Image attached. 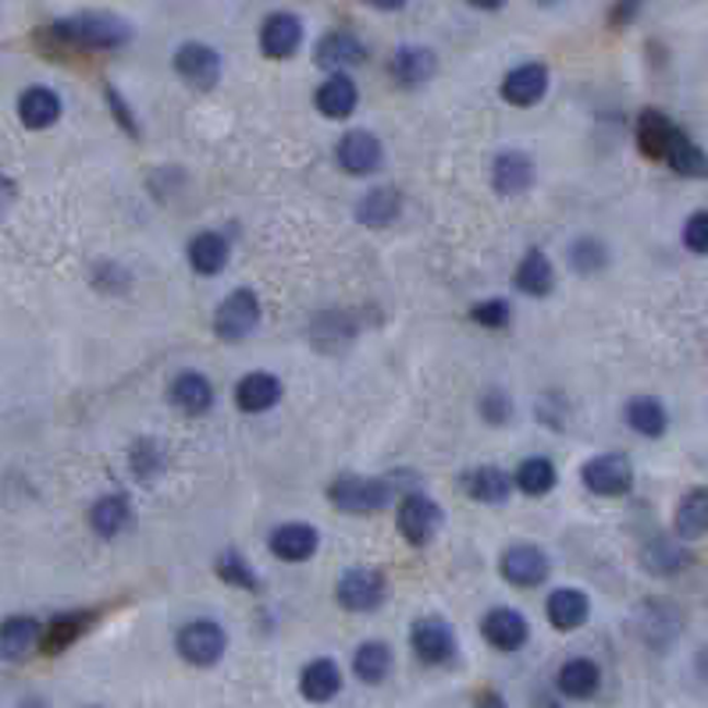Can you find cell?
<instances>
[{"label": "cell", "mask_w": 708, "mask_h": 708, "mask_svg": "<svg viewBox=\"0 0 708 708\" xmlns=\"http://www.w3.org/2000/svg\"><path fill=\"white\" fill-rule=\"evenodd\" d=\"M50 36L58 39L61 47H76V50H118L132 39V25L118 15L86 11V15L54 22Z\"/></svg>", "instance_id": "1"}, {"label": "cell", "mask_w": 708, "mask_h": 708, "mask_svg": "<svg viewBox=\"0 0 708 708\" xmlns=\"http://www.w3.org/2000/svg\"><path fill=\"white\" fill-rule=\"evenodd\" d=\"M328 499L335 509L352 517H371L381 513L392 502V485L381 477H360V474H343L328 485Z\"/></svg>", "instance_id": "2"}, {"label": "cell", "mask_w": 708, "mask_h": 708, "mask_svg": "<svg viewBox=\"0 0 708 708\" xmlns=\"http://www.w3.org/2000/svg\"><path fill=\"white\" fill-rule=\"evenodd\" d=\"M260 328V300L253 289H232L214 310V335L221 343H243Z\"/></svg>", "instance_id": "3"}, {"label": "cell", "mask_w": 708, "mask_h": 708, "mask_svg": "<svg viewBox=\"0 0 708 708\" xmlns=\"http://www.w3.org/2000/svg\"><path fill=\"white\" fill-rule=\"evenodd\" d=\"M388 584H385V573L371 570V566H349L343 570L335 584V599L349 613H374V608L385 602Z\"/></svg>", "instance_id": "4"}, {"label": "cell", "mask_w": 708, "mask_h": 708, "mask_svg": "<svg viewBox=\"0 0 708 708\" xmlns=\"http://www.w3.org/2000/svg\"><path fill=\"white\" fill-rule=\"evenodd\" d=\"M175 645H178V655L186 659L189 665L210 670V665L221 662L224 648H229V634H224V627L214 619H193V623H186V627L178 630Z\"/></svg>", "instance_id": "5"}, {"label": "cell", "mask_w": 708, "mask_h": 708, "mask_svg": "<svg viewBox=\"0 0 708 708\" xmlns=\"http://www.w3.org/2000/svg\"><path fill=\"white\" fill-rule=\"evenodd\" d=\"M580 480L591 495H602V499H616V495H627L634 485V466L627 456L619 452H605V456H594L580 466Z\"/></svg>", "instance_id": "6"}, {"label": "cell", "mask_w": 708, "mask_h": 708, "mask_svg": "<svg viewBox=\"0 0 708 708\" xmlns=\"http://www.w3.org/2000/svg\"><path fill=\"white\" fill-rule=\"evenodd\" d=\"M499 573L506 577V584H513V588H537V584H545V580H548L552 559L537 545L520 542V545H509L502 552Z\"/></svg>", "instance_id": "7"}, {"label": "cell", "mask_w": 708, "mask_h": 708, "mask_svg": "<svg viewBox=\"0 0 708 708\" xmlns=\"http://www.w3.org/2000/svg\"><path fill=\"white\" fill-rule=\"evenodd\" d=\"M175 72L186 86L207 93L221 82V54L214 47L189 39V44H182L175 50Z\"/></svg>", "instance_id": "8"}, {"label": "cell", "mask_w": 708, "mask_h": 708, "mask_svg": "<svg viewBox=\"0 0 708 708\" xmlns=\"http://www.w3.org/2000/svg\"><path fill=\"white\" fill-rule=\"evenodd\" d=\"M335 161L343 167L346 175L352 178H363V175H374L381 161H385V150H381V139L367 129H352L338 139L335 147Z\"/></svg>", "instance_id": "9"}, {"label": "cell", "mask_w": 708, "mask_h": 708, "mask_svg": "<svg viewBox=\"0 0 708 708\" xmlns=\"http://www.w3.org/2000/svg\"><path fill=\"white\" fill-rule=\"evenodd\" d=\"M409 645H414L417 659L428 665H445L456 659V634L442 616H423L409 630Z\"/></svg>", "instance_id": "10"}, {"label": "cell", "mask_w": 708, "mask_h": 708, "mask_svg": "<svg viewBox=\"0 0 708 708\" xmlns=\"http://www.w3.org/2000/svg\"><path fill=\"white\" fill-rule=\"evenodd\" d=\"M395 527H399V534L414 548H423L438 534V527H442V509L428 495H406L399 506V517H395Z\"/></svg>", "instance_id": "11"}, {"label": "cell", "mask_w": 708, "mask_h": 708, "mask_svg": "<svg viewBox=\"0 0 708 708\" xmlns=\"http://www.w3.org/2000/svg\"><path fill=\"white\" fill-rule=\"evenodd\" d=\"M303 47V22L289 11H275L260 25V50L271 61H289L295 50Z\"/></svg>", "instance_id": "12"}, {"label": "cell", "mask_w": 708, "mask_h": 708, "mask_svg": "<svg viewBox=\"0 0 708 708\" xmlns=\"http://www.w3.org/2000/svg\"><path fill=\"white\" fill-rule=\"evenodd\" d=\"M267 548L278 562H306L317 556L321 548V534L310 523H281L267 537Z\"/></svg>", "instance_id": "13"}, {"label": "cell", "mask_w": 708, "mask_h": 708, "mask_svg": "<svg viewBox=\"0 0 708 708\" xmlns=\"http://www.w3.org/2000/svg\"><path fill=\"white\" fill-rule=\"evenodd\" d=\"M480 637L499 648V651H520L531 641V623L517 608H491V613L480 619Z\"/></svg>", "instance_id": "14"}, {"label": "cell", "mask_w": 708, "mask_h": 708, "mask_svg": "<svg viewBox=\"0 0 708 708\" xmlns=\"http://www.w3.org/2000/svg\"><path fill=\"white\" fill-rule=\"evenodd\" d=\"M548 93V68L542 61H527L513 68L506 79H502V101L513 104V107H534L542 104Z\"/></svg>", "instance_id": "15"}, {"label": "cell", "mask_w": 708, "mask_h": 708, "mask_svg": "<svg viewBox=\"0 0 708 708\" xmlns=\"http://www.w3.org/2000/svg\"><path fill=\"white\" fill-rule=\"evenodd\" d=\"M314 61L321 68H328L332 76H346V68H357V65L367 61V47H363V39L357 33L335 30L317 44Z\"/></svg>", "instance_id": "16"}, {"label": "cell", "mask_w": 708, "mask_h": 708, "mask_svg": "<svg viewBox=\"0 0 708 708\" xmlns=\"http://www.w3.org/2000/svg\"><path fill=\"white\" fill-rule=\"evenodd\" d=\"M534 161L523 150H502L491 164V186L502 196H520L534 186Z\"/></svg>", "instance_id": "17"}, {"label": "cell", "mask_w": 708, "mask_h": 708, "mask_svg": "<svg viewBox=\"0 0 708 708\" xmlns=\"http://www.w3.org/2000/svg\"><path fill=\"white\" fill-rule=\"evenodd\" d=\"M548 623L562 634H570L577 627H584L591 616V599L580 588H556L545 602Z\"/></svg>", "instance_id": "18"}, {"label": "cell", "mask_w": 708, "mask_h": 708, "mask_svg": "<svg viewBox=\"0 0 708 708\" xmlns=\"http://www.w3.org/2000/svg\"><path fill=\"white\" fill-rule=\"evenodd\" d=\"M167 399H172V406H178L182 414L204 417L207 409L214 406V385H210L200 371H182L175 374L172 385H167Z\"/></svg>", "instance_id": "19"}, {"label": "cell", "mask_w": 708, "mask_h": 708, "mask_svg": "<svg viewBox=\"0 0 708 708\" xmlns=\"http://www.w3.org/2000/svg\"><path fill=\"white\" fill-rule=\"evenodd\" d=\"M314 104L328 121H346L360 104V90H357V82H352L349 76H328L317 86Z\"/></svg>", "instance_id": "20"}, {"label": "cell", "mask_w": 708, "mask_h": 708, "mask_svg": "<svg viewBox=\"0 0 708 708\" xmlns=\"http://www.w3.org/2000/svg\"><path fill=\"white\" fill-rule=\"evenodd\" d=\"M281 403V381L271 371H253L235 385V406L243 414H267Z\"/></svg>", "instance_id": "21"}, {"label": "cell", "mask_w": 708, "mask_h": 708, "mask_svg": "<svg viewBox=\"0 0 708 708\" xmlns=\"http://www.w3.org/2000/svg\"><path fill=\"white\" fill-rule=\"evenodd\" d=\"M599 684H602V670H599V662H594V659L577 655V659H566V662L559 665L556 687H559L562 698L588 701V698H594V690H599Z\"/></svg>", "instance_id": "22"}, {"label": "cell", "mask_w": 708, "mask_h": 708, "mask_svg": "<svg viewBox=\"0 0 708 708\" xmlns=\"http://www.w3.org/2000/svg\"><path fill=\"white\" fill-rule=\"evenodd\" d=\"M434 72H438V58H434V50H428V47L409 44V47H399L392 54V79L399 82V86H406V90L423 86V82H428Z\"/></svg>", "instance_id": "23"}, {"label": "cell", "mask_w": 708, "mask_h": 708, "mask_svg": "<svg viewBox=\"0 0 708 708\" xmlns=\"http://www.w3.org/2000/svg\"><path fill=\"white\" fill-rule=\"evenodd\" d=\"M338 690H343V670H338L335 659H314L303 665L300 673V694L306 701L314 705H324L338 698Z\"/></svg>", "instance_id": "24"}, {"label": "cell", "mask_w": 708, "mask_h": 708, "mask_svg": "<svg viewBox=\"0 0 708 708\" xmlns=\"http://www.w3.org/2000/svg\"><path fill=\"white\" fill-rule=\"evenodd\" d=\"M463 488L480 506H502L509 495H513L517 485L502 466H477V471L463 474Z\"/></svg>", "instance_id": "25"}, {"label": "cell", "mask_w": 708, "mask_h": 708, "mask_svg": "<svg viewBox=\"0 0 708 708\" xmlns=\"http://www.w3.org/2000/svg\"><path fill=\"white\" fill-rule=\"evenodd\" d=\"M39 641H44V630L33 616H11L0 623V659L4 662H22Z\"/></svg>", "instance_id": "26"}, {"label": "cell", "mask_w": 708, "mask_h": 708, "mask_svg": "<svg viewBox=\"0 0 708 708\" xmlns=\"http://www.w3.org/2000/svg\"><path fill=\"white\" fill-rule=\"evenodd\" d=\"M673 527H676L680 542H698V537L708 534V488L705 485L690 488L684 499L676 502Z\"/></svg>", "instance_id": "27"}, {"label": "cell", "mask_w": 708, "mask_h": 708, "mask_svg": "<svg viewBox=\"0 0 708 708\" xmlns=\"http://www.w3.org/2000/svg\"><path fill=\"white\" fill-rule=\"evenodd\" d=\"M19 118L25 129H50L61 118V96L47 86H30L19 96Z\"/></svg>", "instance_id": "28"}, {"label": "cell", "mask_w": 708, "mask_h": 708, "mask_svg": "<svg viewBox=\"0 0 708 708\" xmlns=\"http://www.w3.org/2000/svg\"><path fill=\"white\" fill-rule=\"evenodd\" d=\"M186 257H189V267L196 275L214 278L224 271V264H229V239H224L221 232H200L189 243Z\"/></svg>", "instance_id": "29"}, {"label": "cell", "mask_w": 708, "mask_h": 708, "mask_svg": "<svg viewBox=\"0 0 708 708\" xmlns=\"http://www.w3.org/2000/svg\"><path fill=\"white\" fill-rule=\"evenodd\" d=\"M513 286L523 295H534V300H542V295L552 292V286H556V271H552V260L545 257L542 249H527V253H523V260L517 264Z\"/></svg>", "instance_id": "30"}, {"label": "cell", "mask_w": 708, "mask_h": 708, "mask_svg": "<svg viewBox=\"0 0 708 708\" xmlns=\"http://www.w3.org/2000/svg\"><path fill=\"white\" fill-rule=\"evenodd\" d=\"M623 420L630 423V431L645 434V438H662L670 428V414L655 395H634V399L623 406Z\"/></svg>", "instance_id": "31"}, {"label": "cell", "mask_w": 708, "mask_h": 708, "mask_svg": "<svg viewBox=\"0 0 708 708\" xmlns=\"http://www.w3.org/2000/svg\"><path fill=\"white\" fill-rule=\"evenodd\" d=\"M399 210H403V196L392 186H378L357 204V218L367 229H388V224H395V218H399Z\"/></svg>", "instance_id": "32"}, {"label": "cell", "mask_w": 708, "mask_h": 708, "mask_svg": "<svg viewBox=\"0 0 708 708\" xmlns=\"http://www.w3.org/2000/svg\"><path fill=\"white\" fill-rule=\"evenodd\" d=\"M676 132V125L662 115V111H641V118H637V147H641L645 158L651 161H662L665 150H670V139Z\"/></svg>", "instance_id": "33"}, {"label": "cell", "mask_w": 708, "mask_h": 708, "mask_svg": "<svg viewBox=\"0 0 708 708\" xmlns=\"http://www.w3.org/2000/svg\"><path fill=\"white\" fill-rule=\"evenodd\" d=\"M665 164L673 167L676 175H684V178H708V153L694 143V139L687 132H673L670 139V150H665Z\"/></svg>", "instance_id": "34"}, {"label": "cell", "mask_w": 708, "mask_h": 708, "mask_svg": "<svg viewBox=\"0 0 708 708\" xmlns=\"http://www.w3.org/2000/svg\"><path fill=\"white\" fill-rule=\"evenodd\" d=\"M129 523H132V506L125 495H104L90 509V527L101 537H118L129 531Z\"/></svg>", "instance_id": "35"}, {"label": "cell", "mask_w": 708, "mask_h": 708, "mask_svg": "<svg viewBox=\"0 0 708 708\" xmlns=\"http://www.w3.org/2000/svg\"><path fill=\"white\" fill-rule=\"evenodd\" d=\"M392 648L385 641H363L357 648V655H352V673H357V680H363V684H385L388 673H392Z\"/></svg>", "instance_id": "36"}, {"label": "cell", "mask_w": 708, "mask_h": 708, "mask_svg": "<svg viewBox=\"0 0 708 708\" xmlns=\"http://www.w3.org/2000/svg\"><path fill=\"white\" fill-rule=\"evenodd\" d=\"M641 562H645L648 573H655V577H673V573H680V570H684V566L690 562V556H687L684 545L670 542V537H655V542H651V545L641 552Z\"/></svg>", "instance_id": "37"}, {"label": "cell", "mask_w": 708, "mask_h": 708, "mask_svg": "<svg viewBox=\"0 0 708 708\" xmlns=\"http://www.w3.org/2000/svg\"><path fill=\"white\" fill-rule=\"evenodd\" d=\"M556 480H559L556 463L545 460V456H531V460H523V463L517 466L513 485H517L523 495H531V499H537V495H548L552 488H556Z\"/></svg>", "instance_id": "38"}, {"label": "cell", "mask_w": 708, "mask_h": 708, "mask_svg": "<svg viewBox=\"0 0 708 708\" xmlns=\"http://www.w3.org/2000/svg\"><path fill=\"white\" fill-rule=\"evenodd\" d=\"M90 623H93V613H65V616H58L44 630V651H47V655H58V651L72 648L79 637L90 630Z\"/></svg>", "instance_id": "39"}, {"label": "cell", "mask_w": 708, "mask_h": 708, "mask_svg": "<svg viewBox=\"0 0 708 708\" xmlns=\"http://www.w3.org/2000/svg\"><path fill=\"white\" fill-rule=\"evenodd\" d=\"M605 264H608V249L602 239L580 235L570 243V267L577 275H599Z\"/></svg>", "instance_id": "40"}, {"label": "cell", "mask_w": 708, "mask_h": 708, "mask_svg": "<svg viewBox=\"0 0 708 708\" xmlns=\"http://www.w3.org/2000/svg\"><path fill=\"white\" fill-rule=\"evenodd\" d=\"M218 577L224 580V584H232V588H243V591H257L260 588V580L257 573H253V566L246 562L243 552H221V559H218Z\"/></svg>", "instance_id": "41"}, {"label": "cell", "mask_w": 708, "mask_h": 708, "mask_svg": "<svg viewBox=\"0 0 708 708\" xmlns=\"http://www.w3.org/2000/svg\"><path fill=\"white\" fill-rule=\"evenodd\" d=\"M164 471V452H161V445L153 442V438H147V442H139L136 449H132V474L139 477V480H153Z\"/></svg>", "instance_id": "42"}, {"label": "cell", "mask_w": 708, "mask_h": 708, "mask_svg": "<svg viewBox=\"0 0 708 708\" xmlns=\"http://www.w3.org/2000/svg\"><path fill=\"white\" fill-rule=\"evenodd\" d=\"M513 310H509L506 300H480L471 306V321L480 324V328H506Z\"/></svg>", "instance_id": "43"}, {"label": "cell", "mask_w": 708, "mask_h": 708, "mask_svg": "<svg viewBox=\"0 0 708 708\" xmlns=\"http://www.w3.org/2000/svg\"><path fill=\"white\" fill-rule=\"evenodd\" d=\"M480 417H485L488 423H495V428H502V423L513 417V403H509V395L499 392V388H491L485 399H480Z\"/></svg>", "instance_id": "44"}, {"label": "cell", "mask_w": 708, "mask_h": 708, "mask_svg": "<svg viewBox=\"0 0 708 708\" xmlns=\"http://www.w3.org/2000/svg\"><path fill=\"white\" fill-rule=\"evenodd\" d=\"M684 246L690 253H698V257H705V253H708V210H698V214L687 218V224H684Z\"/></svg>", "instance_id": "45"}, {"label": "cell", "mask_w": 708, "mask_h": 708, "mask_svg": "<svg viewBox=\"0 0 708 708\" xmlns=\"http://www.w3.org/2000/svg\"><path fill=\"white\" fill-rule=\"evenodd\" d=\"M645 0H616L613 4V15H608V22H613V30H623V25H630L637 19V11H641Z\"/></svg>", "instance_id": "46"}, {"label": "cell", "mask_w": 708, "mask_h": 708, "mask_svg": "<svg viewBox=\"0 0 708 708\" xmlns=\"http://www.w3.org/2000/svg\"><path fill=\"white\" fill-rule=\"evenodd\" d=\"M471 8H477V11H499V8H506V0H466Z\"/></svg>", "instance_id": "47"}, {"label": "cell", "mask_w": 708, "mask_h": 708, "mask_svg": "<svg viewBox=\"0 0 708 708\" xmlns=\"http://www.w3.org/2000/svg\"><path fill=\"white\" fill-rule=\"evenodd\" d=\"M371 8H378V11H399L406 0H367Z\"/></svg>", "instance_id": "48"}, {"label": "cell", "mask_w": 708, "mask_h": 708, "mask_svg": "<svg viewBox=\"0 0 708 708\" xmlns=\"http://www.w3.org/2000/svg\"><path fill=\"white\" fill-rule=\"evenodd\" d=\"M477 708H509V705L499 698V694H488V698H480V705H477Z\"/></svg>", "instance_id": "49"}, {"label": "cell", "mask_w": 708, "mask_h": 708, "mask_svg": "<svg viewBox=\"0 0 708 708\" xmlns=\"http://www.w3.org/2000/svg\"><path fill=\"white\" fill-rule=\"evenodd\" d=\"M22 708H44V701H39V698H30V701H22Z\"/></svg>", "instance_id": "50"}, {"label": "cell", "mask_w": 708, "mask_h": 708, "mask_svg": "<svg viewBox=\"0 0 708 708\" xmlns=\"http://www.w3.org/2000/svg\"><path fill=\"white\" fill-rule=\"evenodd\" d=\"M537 4H545V8H552V4H559V0H537Z\"/></svg>", "instance_id": "51"}]
</instances>
